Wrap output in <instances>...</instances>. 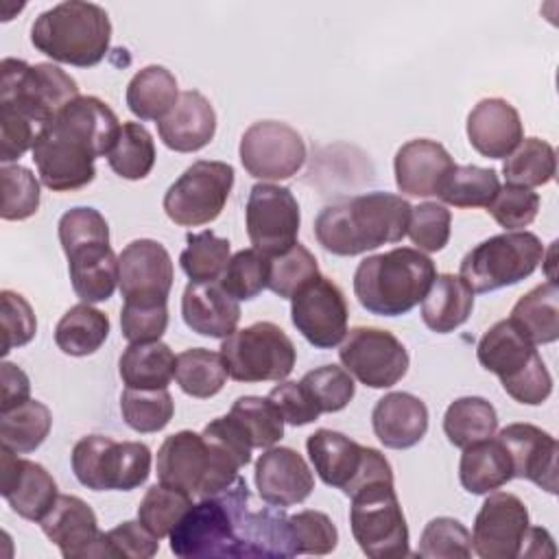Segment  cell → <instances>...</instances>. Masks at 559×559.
Masks as SVG:
<instances>
[{
	"label": "cell",
	"instance_id": "cell-1",
	"mask_svg": "<svg viewBox=\"0 0 559 559\" xmlns=\"http://www.w3.org/2000/svg\"><path fill=\"white\" fill-rule=\"evenodd\" d=\"M120 120L96 96H79L37 135L31 153L37 175L52 192L85 188L96 177V157L114 148Z\"/></svg>",
	"mask_w": 559,
	"mask_h": 559
},
{
	"label": "cell",
	"instance_id": "cell-2",
	"mask_svg": "<svg viewBox=\"0 0 559 559\" xmlns=\"http://www.w3.org/2000/svg\"><path fill=\"white\" fill-rule=\"evenodd\" d=\"M413 205L391 192H367L325 205L314 218L319 245L334 255H358L400 242Z\"/></svg>",
	"mask_w": 559,
	"mask_h": 559
},
{
	"label": "cell",
	"instance_id": "cell-3",
	"mask_svg": "<svg viewBox=\"0 0 559 559\" xmlns=\"http://www.w3.org/2000/svg\"><path fill=\"white\" fill-rule=\"evenodd\" d=\"M437 277L435 262L419 249L395 247L367 255L354 273V295L358 304L380 317L411 312L430 290Z\"/></svg>",
	"mask_w": 559,
	"mask_h": 559
},
{
	"label": "cell",
	"instance_id": "cell-4",
	"mask_svg": "<svg viewBox=\"0 0 559 559\" xmlns=\"http://www.w3.org/2000/svg\"><path fill=\"white\" fill-rule=\"evenodd\" d=\"M68 273L85 304L107 301L118 286V255L109 245V225L94 207H72L57 225Z\"/></svg>",
	"mask_w": 559,
	"mask_h": 559
},
{
	"label": "cell",
	"instance_id": "cell-5",
	"mask_svg": "<svg viewBox=\"0 0 559 559\" xmlns=\"http://www.w3.org/2000/svg\"><path fill=\"white\" fill-rule=\"evenodd\" d=\"M111 22L96 2L66 0L41 11L31 26V44L52 61L92 68L109 50Z\"/></svg>",
	"mask_w": 559,
	"mask_h": 559
},
{
	"label": "cell",
	"instance_id": "cell-6",
	"mask_svg": "<svg viewBox=\"0 0 559 559\" xmlns=\"http://www.w3.org/2000/svg\"><path fill=\"white\" fill-rule=\"evenodd\" d=\"M79 96L76 81L55 63L31 66L13 57L0 63V116L22 120L39 133Z\"/></svg>",
	"mask_w": 559,
	"mask_h": 559
},
{
	"label": "cell",
	"instance_id": "cell-7",
	"mask_svg": "<svg viewBox=\"0 0 559 559\" xmlns=\"http://www.w3.org/2000/svg\"><path fill=\"white\" fill-rule=\"evenodd\" d=\"M483 369L500 378L502 389L526 406L544 404L552 393V376L535 345L509 321L493 323L476 345Z\"/></svg>",
	"mask_w": 559,
	"mask_h": 559
},
{
	"label": "cell",
	"instance_id": "cell-8",
	"mask_svg": "<svg viewBox=\"0 0 559 559\" xmlns=\"http://www.w3.org/2000/svg\"><path fill=\"white\" fill-rule=\"evenodd\" d=\"M249 487L242 476L216 496L194 502L170 531V550L181 559L240 557L236 515Z\"/></svg>",
	"mask_w": 559,
	"mask_h": 559
},
{
	"label": "cell",
	"instance_id": "cell-9",
	"mask_svg": "<svg viewBox=\"0 0 559 559\" xmlns=\"http://www.w3.org/2000/svg\"><path fill=\"white\" fill-rule=\"evenodd\" d=\"M70 463L76 480L92 491H131L148 480L153 456L146 443L87 435L74 443Z\"/></svg>",
	"mask_w": 559,
	"mask_h": 559
},
{
	"label": "cell",
	"instance_id": "cell-10",
	"mask_svg": "<svg viewBox=\"0 0 559 559\" xmlns=\"http://www.w3.org/2000/svg\"><path fill=\"white\" fill-rule=\"evenodd\" d=\"M542 260L544 245L533 231H504L469 249L461 260L459 277L474 293H491L531 277Z\"/></svg>",
	"mask_w": 559,
	"mask_h": 559
},
{
	"label": "cell",
	"instance_id": "cell-11",
	"mask_svg": "<svg viewBox=\"0 0 559 559\" xmlns=\"http://www.w3.org/2000/svg\"><path fill=\"white\" fill-rule=\"evenodd\" d=\"M306 450L317 476L349 498L369 483H393L391 463L380 450L360 445L338 430H314L306 441Z\"/></svg>",
	"mask_w": 559,
	"mask_h": 559
},
{
	"label": "cell",
	"instance_id": "cell-12",
	"mask_svg": "<svg viewBox=\"0 0 559 559\" xmlns=\"http://www.w3.org/2000/svg\"><path fill=\"white\" fill-rule=\"evenodd\" d=\"M349 526L360 550L371 559L408 557V526L395 485L369 483L352 496Z\"/></svg>",
	"mask_w": 559,
	"mask_h": 559
},
{
	"label": "cell",
	"instance_id": "cell-13",
	"mask_svg": "<svg viewBox=\"0 0 559 559\" xmlns=\"http://www.w3.org/2000/svg\"><path fill=\"white\" fill-rule=\"evenodd\" d=\"M221 356L236 382H282L295 367L297 349L280 325L258 321L223 338Z\"/></svg>",
	"mask_w": 559,
	"mask_h": 559
},
{
	"label": "cell",
	"instance_id": "cell-14",
	"mask_svg": "<svg viewBox=\"0 0 559 559\" xmlns=\"http://www.w3.org/2000/svg\"><path fill=\"white\" fill-rule=\"evenodd\" d=\"M234 188V168L227 162L197 159L164 194V212L179 227H199L216 221Z\"/></svg>",
	"mask_w": 559,
	"mask_h": 559
},
{
	"label": "cell",
	"instance_id": "cell-15",
	"mask_svg": "<svg viewBox=\"0 0 559 559\" xmlns=\"http://www.w3.org/2000/svg\"><path fill=\"white\" fill-rule=\"evenodd\" d=\"M338 358L343 367L369 389H389L408 371V352L402 341L382 328L356 325L347 330Z\"/></svg>",
	"mask_w": 559,
	"mask_h": 559
},
{
	"label": "cell",
	"instance_id": "cell-16",
	"mask_svg": "<svg viewBox=\"0 0 559 559\" xmlns=\"http://www.w3.org/2000/svg\"><path fill=\"white\" fill-rule=\"evenodd\" d=\"M245 170L262 181H282L297 175L306 162L301 133L280 120H258L245 129L238 146Z\"/></svg>",
	"mask_w": 559,
	"mask_h": 559
},
{
	"label": "cell",
	"instance_id": "cell-17",
	"mask_svg": "<svg viewBox=\"0 0 559 559\" xmlns=\"http://www.w3.org/2000/svg\"><path fill=\"white\" fill-rule=\"evenodd\" d=\"M299 203L290 188L280 183H255L249 190L245 225L253 249L269 258L286 253L299 234Z\"/></svg>",
	"mask_w": 559,
	"mask_h": 559
},
{
	"label": "cell",
	"instance_id": "cell-18",
	"mask_svg": "<svg viewBox=\"0 0 559 559\" xmlns=\"http://www.w3.org/2000/svg\"><path fill=\"white\" fill-rule=\"evenodd\" d=\"M347 301L338 284L319 275L290 299V319L301 336L319 347L330 349L343 343L347 334Z\"/></svg>",
	"mask_w": 559,
	"mask_h": 559
},
{
	"label": "cell",
	"instance_id": "cell-19",
	"mask_svg": "<svg viewBox=\"0 0 559 559\" xmlns=\"http://www.w3.org/2000/svg\"><path fill=\"white\" fill-rule=\"evenodd\" d=\"M531 522L526 504L509 491H489L472 528V552L483 559H515Z\"/></svg>",
	"mask_w": 559,
	"mask_h": 559
},
{
	"label": "cell",
	"instance_id": "cell-20",
	"mask_svg": "<svg viewBox=\"0 0 559 559\" xmlns=\"http://www.w3.org/2000/svg\"><path fill=\"white\" fill-rule=\"evenodd\" d=\"M173 280L170 253L157 240H131L118 255V286L124 304H168Z\"/></svg>",
	"mask_w": 559,
	"mask_h": 559
},
{
	"label": "cell",
	"instance_id": "cell-21",
	"mask_svg": "<svg viewBox=\"0 0 559 559\" xmlns=\"http://www.w3.org/2000/svg\"><path fill=\"white\" fill-rule=\"evenodd\" d=\"M2 496L11 511L24 520L41 522L55 507L59 491L52 474L17 452L2 445Z\"/></svg>",
	"mask_w": 559,
	"mask_h": 559
},
{
	"label": "cell",
	"instance_id": "cell-22",
	"mask_svg": "<svg viewBox=\"0 0 559 559\" xmlns=\"http://www.w3.org/2000/svg\"><path fill=\"white\" fill-rule=\"evenodd\" d=\"M253 478L260 498L282 509L304 502L314 489V474L306 459L284 445L266 448L258 456Z\"/></svg>",
	"mask_w": 559,
	"mask_h": 559
},
{
	"label": "cell",
	"instance_id": "cell-23",
	"mask_svg": "<svg viewBox=\"0 0 559 559\" xmlns=\"http://www.w3.org/2000/svg\"><path fill=\"white\" fill-rule=\"evenodd\" d=\"M509 452L513 478H524L557 493V439L533 424H509L496 437Z\"/></svg>",
	"mask_w": 559,
	"mask_h": 559
},
{
	"label": "cell",
	"instance_id": "cell-24",
	"mask_svg": "<svg viewBox=\"0 0 559 559\" xmlns=\"http://www.w3.org/2000/svg\"><path fill=\"white\" fill-rule=\"evenodd\" d=\"M39 526L66 559L100 557L103 531L92 507L79 496L61 493Z\"/></svg>",
	"mask_w": 559,
	"mask_h": 559
},
{
	"label": "cell",
	"instance_id": "cell-25",
	"mask_svg": "<svg viewBox=\"0 0 559 559\" xmlns=\"http://www.w3.org/2000/svg\"><path fill=\"white\" fill-rule=\"evenodd\" d=\"M454 168L445 146L428 138L408 140L393 159L395 186L408 197H439Z\"/></svg>",
	"mask_w": 559,
	"mask_h": 559
},
{
	"label": "cell",
	"instance_id": "cell-26",
	"mask_svg": "<svg viewBox=\"0 0 559 559\" xmlns=\"http://www.w3.org/2000/svg\"><path fill=\"white\" fill-rule=\"evenodd\" d=\"M245 498L236 515L240 557H295L297 544L290 515L282 507L251 509Z\"/></svg>",
	"mask_w": 559,
	"mask_h": 559
},
{
	"label": "cell",
	"instance_id": "cell-27",
	"mask_svg": "<svg viewBox=\"0 0 559 559\" xmlns=\"http://www.w3.org/2000/svg\"><path fill=\"white\" fill-rule=\"evenodd\" d=\"M467 140L483 157H509L524 140V127L518 109L504 98H483L467 114Z\"/></svg>",
	"mask_w": 559,
	"mask_h": 559
},
{
	"label": "cell",
	"instance_id": "cell-28",
	"mask_svg": "<svg viewBox=\"0 0 559 559\" xmlns=\"http://www.w3.org/2000/svg\"><path fill=\"white\" fill-rule=\"evenodd\" d=\"M157 133L170 151H201L216 133V111L201 92L186 90L179 94L175 107L157 122Z\"/></svg>",
	"mask_w": 559,
	"mask_h": 559
},
{
	"label": "cell",
	"instance_id": "cell-29",
	"mask_svg": "<svg viewBox=\"0 0 559 559\" xmlns=\"http://www.w3.org/2000/svg\"><path fill=\"white\" fill-rule=\"evenodd\" d=\"M186 325L210 338H227L240 321L238 301L218 282H190L181 297Z\"/></svg>",
	"mask_w": 559,
	"mask_h": 559
},
{
	"label": "cell",
	"instance_id": "cell-30",
	"mask_svg": "<svg viewBox=\"0 0 559 559\" xmlns=\"http://www.w3.org/2000/svg\"><path fill=\"white\" fill-rule=\"evenodd\" d=\"M371 426L384 448L406 450L424 439L428 430V408L413 393L391 391L376 402Z\"/></svg>",
	"mask_w": 559,
	"mask_h": 559
},
{
	"label": "cell",
	"instance_id": "cell-31",
	"mask_svg": "<svg viewBox=\"0 0 559 559\" xmlns=\"http://www.w3.org/2000/svg\"><path fill=\"white\" fill-rule=\"evenodd\" d=\"M474 310V290L452 273L437 275L421 299V319L428 330L450 334L461 328Z\"/></svg>",
	"mask_w": 559,
	"mask_h": 559
},
{
	"label": "cell",
	"instance_id": "cell-32",
	"mask_svg": "<svg viewBox=\"0 0 559 559\" xmlns=\"http://www.w3.org/2000/svg\"><path fill=\"white\" fill-rule=\"evenodd\" d=\"M513 478V465L507 448L498 439H485L463 448L459 461V480L467 493L483 496L500 489Z\"/></svg>",
	"mask_w": 559,
	"mask_h": 559
},
{
	"label": "cell",
	"instance_id": "cell-33",
	"mask_svg": "<svg viewBox=\"0 0 559 559\" xmlns=\"http://www.w3.org/2000/svg\"><path fill=\"white\" fill-rule=\"evenodd\" d=\"M175 369L177 356L162 341L129 343L118 360V373L127 389H166Z\"/></svg>",
	"mask_w": 559,
	"mask_h": 559
},
{
	"label": "cell",
	"instance_id": "cell-34",
	"mask_svg": "<svg viewBox=\"0 0 559 559\" xmlns=\"http://www.w3.org/2000/svg\"><path fill=\"white\" fill-rule=\"evenodd\" d=\"M509 321L533 345L555 343L559 338V288L555 280H548L520 297Z\"/></svg>",
	"mask_w": 559,
	"mask_h": 559
},
{
	"label": "cell",
	"instance_id": "cell-35",
	"mask_svg": "<svg viewBox=\"0 0 559 559\" xmlns=\"http://www.w3.org/2000/svg\"><path fill=\"white\" fill-rule=\"evenodd\" d=\"M127 107L140 120H162L179 100L177 79L164 66H146L127 85Z\"/></svg>",
	"mask_w": 559,
	"mask_h": 559
},
{
	"label": "cell",
	"instance_id": "cell-36",
	"mask_svg": "<svg viewBox=\"0 0 559 559\" xmlns=\"http://www.w3.org/2000/svg\"><path fill=\"white\" fill-rule=\"evenodd\" d=\"M109 328V317L103 310L81 301L59 319L55 343L68 356H90L107 341Z\"/></svg>",
	"mask_w": 559,
	"mask_h": 559
},
{
	"label": "cell",
	"instance_id": "cell-37",
	"mask_svg": "<svg viewBox=\"0 0 559 559\" xmlns=\"http://www.w3.org/2000/svg\"><path fill=\"white\" fill-rule=\"evenodd\" d=\"M498 430V415L491 402L478 395H465L454 400L443 415V432L454 448H467L472 443L491 439Z\"/></svg>",
	"mask_w": 559,
	"mask_h": 559
},
{
	"label": "cell",
	"instance_id": "cell-38",
	"mask_svg": "<svg viewBox=\"0 0 559 559\" xmlns=\"http://www.w3.org/2000/svg\"><path fill=\"white\" fill-rule=\"evenodd\" d=\"M50 426V408L39 400H28L11 411L0 413V441L4 448L17 454H28L46 441Z\"/></svg>",
	"mask_w": 559,
	"mask_h": 559
},
{
	"label": "cell",
	"instance_id": "cell-39",
	"mask_svg": "<svg viewBox=\"0 0 559 559\" xmlns=\"http://www.w3.org/2000/svg\"><path fill=\"white\" fill-rule=\"evenodd\" d=\"M227 367L221 352L205 347H190L177 356L175 380L179 389L199 400L214 397L227 382Z\"/></svg>",
	"mask_w": 559,
	"mask_h": 559
},
{
	"label": "cell",
	"instance_id": "cell-40",
	"mask_svg": "<svg viewBox=\"0 0 559 559\" xmlns=\"http://www.w3.org/2000/svg\"><path fill=\"white\" fill-rule=\"evenodd\" d=\"M557 173V153L552 144L539 138H526L518 144V148L504 157L502 175L509 186L520 188H537L546 186L555 179Z\"/></svg>",
	"mask_w": 559,
	"mask_h": 559
},
{
	"label": "cell",
	"instance_id": "cell-41",
	"mask_svg": "<svg viewBox=\"0 0 559 559\" xmlns=\"http://www.w3.org/2000/svg\"><path fill=\"white\" fill-rule=\"evenodd\" d=\"M234 424L240 428L251 448H273L284 437V417L280 408L266 397L242 395L238 397L229 413Z\"/></svg>",
	"mask_w": 559,
	"mask_h": 559
},
{
	"label": "cell",
	"instance_id": "cell-42",
	"mask_svg": "<svg viewBox=\"0 0 559 559\" xmlns=\"http://www.w3.org/2000/svg\"><path fill=\"white\" fill-rule=\"evenodd\" d=\"M107 164L122 179H144L155 166V142L148 129L140 122H122Z\"/></svg>",
	"mask_w": 559,
	"mask_h": 559
},
{
	"label": "cell",
	"instance_id": "cell-43",
	"mask_svg": "<svg viewBox=\"0 0 559 559\" xmlns=\"http://www.w3.org/2000/svg\"><path fill=\"white\" fill-rule=\"evenodd\" d=\"M120 413L124 424L135 432H159L173 415L175 402L168 389H124L120 395Z\"/></svg>",
	"mask_w": 559,
	"mask_h": 559
},
{
	"label": "cell",
	"instance_id": "cell-44",
	"mask_svg": "<svg viewBox=\"0 0 559 559\" xmlns=\"http://www.w3.org/2000/svg\"><path fill=\"white\" fill-rule=\"evenodd\" d=\"M229 240L216 236L212 229L186 236V249L179 255L183 273L190 282H216L221 280L229 262Z\"/></svg>",
	"mask_w": 559,
	"mask_h": 559
},
{
	"label": "cell",
	"instance_id": "cell-45",
	"mask_svg": "<svg viewBox=\"0 0 559 559\" xmlns=\"http://www.w3.org/2000/svg\"><path fill=\"white\" fill-rule=\"evenodd\" d=\"M192 496L179 487L157 483L146 489L138 504V520L157 537H168L181 515L192 507Z\"/></svg>",
	"mask_w": 559,
	"mask_h": 559
},
{
	"label": "cell",
	"instance_id": "cell-46",
	"mask_svg": "<svg viewBox=\"0 0 559 559\" xmlns=\"http://www.w3.org/2000/svg\"><path fill=\"white\" fill-rule=\"evenodd\" d=\"M500 190V179L493 168L480 166H456L439 192V199L454 207H487L496 192Z\"/></svg>",
	"mask_w": 559,
	"mask_h": 559
},
{
	"label": "cell",
	"instance_id": "cell-47",
	"mask_svg": "<svg viewBox=\"0 0 559 559\" xmlns=\"http://www.w3.org/2000/svg\"><path fill=\"white\" fill-rule=\"evenodd\" d=\"M271 258L258 249H240L234 253L218 280V284L236 299H253L269 286Z\"/></svg>",
	"mask_w": 559,
	"mask_h": 559
},
{
	"label": "cell",
	"instance_id": "cell-48",
	"mask_svg": "<svg viewBox=\"0 0 559 559\" xmlns=\"http://www.w3.org/2000/svg\"><path fill=\"white\" fill-rule=\"evenodd\" d=\"M317 258L301 242H295L286 253L271 258L269 290L282 299H293L306 284L319 277Z\"/></svg>",
	"mask_w": 559,
	"mask_h": 559
},
{
	"label": "cell",
	"instance_id": "cell-49",
	"mask_svg": "<svg viewBox=\"0 0 559 559\" xmlns=\"http://www.w3.org/2000/svg\"><path fill=\"white\" fill-rule=\"evenodd\" d=\"M415 555L424 559H467L472 557V533L454 518H432L421 531Z\"/></svg>",
	"mask_w": 559,
	"mask_h": 559
},
{
	"label": "cell",
	"instance_id": "cell-50",
	"mask_svg": "<svg viewBox=\"0 0 559 559\" xmlns=\"http://www.w3.org/2000/svg\"><path fill=\"white\" fill-rule=\"evenodd\" d=\"M310 397L314 400L319 413H338L343 411L356 393L354 376L338 365H323L308 371L299 380Z\"/></svg>",
	"mask_w": 559,
	"mask_h": 559
},
{
	"label": "cell",
	"instance_id": "cell-51",
	"mask_svg": "<svg viewBox=\"0 0 559 559\" xmlns=\"http://www.w3.org/2000/svg\"><path fill=\"white\" fill-rule=\"evenodd\" d=\"M2 218L24 221L31 218L39 207V181L20 164H2Z\"/></svg>",
	"mask_w": 559,
	"mask_h": 559
},
{
	"label": "cell",
	"instance_id": "cell-52",
	"mask_svg": "<svg viewBox=\"0 0 559 559\" xmlns=\"http://www.w3.org/2000/svg\"><path fill=\"white\" fill-rule=\"evenodd\" d=\"M450 223L452 214L445 205L426 201L413 207L408 221V238L417 245L419 251H441L450 240Z\"/></svg>",
	"mask_w": 559,
	"mask_h": 559
},
{
	"label": "cell",
	"instance_id": "cell-53",
	"mask_svg": "<svg viewBox=\"0 0 559 559\" xmlns=\"http://www.w3.org/2000/svg\"><path fill=\"white\" fill-rule=\"evenodd\" d=\"M487 212L507 231H518L535 221L539 212V194L531 188L507 183L496 192V197L487 205Z\"/></svg>",
	"mask_w": 559,
	"mask_h": 559
},
{
	"label": "cell",
	"instance_id": "cell-54",
	"mask_svg": "<svg viewBox=\"0 0 559 559\" xmlns=\"http://www.w3.org/2000/svg\"><path fill=\"white\" fill-rule=\"evenodd\" d=\"M159 550V539L140 522L127 520L103 533L100 557H131L148 559Z\"/></svg>",
	"mask_w": 559,
	"mask_h": 559
},
{
	"label": "cell",
	"instance_id": "cell-55",
	"mask_svg": "<svg viewBox=\"0 0 559 559\" xmlns=\"http://www.w3.org/2000/svg\"><path fill=\"white\" fill-rule=\"evenodd\" d=\"M297 555H328L336 548L338 531L321 511H299L290 515Z\"/></svg>",
	"mask_w": 559,
	"mask_h": 559
},
{
	"label": "cell",
	"instance_id": "cell-56",
	"mask_svg": "<svg viewBox=\"0 0 559 559\" xmlns=\"http://www.w3.org/2000/svg\"><path fill=\"white\" fill-rule=\"evenodd\" d=\"M168 328V304H124L120 330L129 343L159 341Z\"/></svg>",
	"mask_w": 559,
	"mask_h": 559
},
{
	"label": "cell",
	"instance_id": "cell-57",
	"mask_svg": "<svg viewBox=\"0 0 559 559\" xmlns=\"http://www.w3.org/2000/svg\"><path fill=\"white\" fill-rule=\"evenodd\" d=\"M2 301V354L7 356L13 347H22L33 341L37 332V319L31 308V304L13 290H2L0 293Z\"/></svg>",
	"mask_w": 559,
	"mask_h": 559
},
{
	"label": "cell",
	"instance_id": "cell-58",
	"mask_svg": "<svg viewBox=\"0 0 559 559\" xmlns=\"http://www.w3.org/2000/svg\"><path fill=\"white\" fill-rule=\"evenodd\" d=\"M269 400L280 408L284 421L290 426L312 424L321 415L314 400L306 391V386L295 380H286V382H280L277 386H273L269 393Z\"/></svg>",
	"mask_w": 559,
	"mask_h": 559
},
{
	"label": "cell",
	"instance_id": "cell-59",
	"mask_svg": "<svg viewBox=\"0 0 559 559\" xmlns=\"http://www.w3.org/2000/svg\"><path fill=\"white\" fill-rule=\"evenodd\" d=\"M0 380H2L0 413L11 411L31 400V380L17 365L4 360L0 365Z\"/></svg>",
	"mask_w": 559,
	"mask_h": 559
},
{
	"label": "cell",
	"instance_id": "cell-60",
	"mask_svg": "<svg viewBox=\"0 0 559 559\" xmlns=\"http://www.w3.org/2000/svg\"><path fill=\"white\" fill-rule=\"evenodd\" d=\"M555 544L546 528L528 526L520 557H555Z\"/></svg>",
	"mask_w": 559,
	"mask_h": 559
}]
</instances>
